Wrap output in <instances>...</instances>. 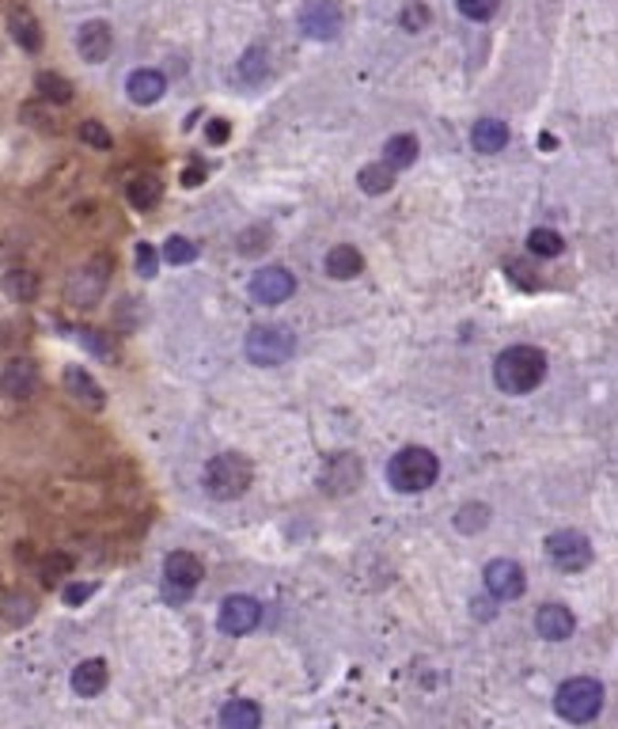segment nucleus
Segmentation results:
<instances>
[{
	"mask_svg": "<svg viewBox=\"0 0 618 729\" xmlns=\"http://www.w3.org/2000/svg\"><path fill=\"white\" fill-rule=\"evenodd\" d=\"M436 475H441V464H436V456L429 448L421 445H406L399 448L391 464H388V483L402 494H421L436 483Z\"/></svg>",
	"mask_w": 618,
	"mask_h": 729,
	"instance_id": "nucleus-3",
	"label": "nucleus"
},
{
	"mask_svg": "<svg viewBox=\"0 0 618 729\" xmlns=\"http://www.w3.org/2000/svg\"><path fill=\"white\" fill-rule=\"evenodd\" d=\"M80 141L84 145H91V148H99V153H111V134H107V125L102 122H95V118H88V122H80Z\"/></svg>",
	"mask_w": 618,
	"mask_h": 729,
	"instance_id": "nucleus-35",
	"label": "nucleus"
},
{
	"mask_svg": "<svg viewBox=\"0 0 618 729\" xmlns=\"http://www.w3.org/2000/svg\"><path fill=\"white\" fill-rule=\"evenodd\" d=\"M69 570H72V559L65 555V551H49V555L38 563V577H42V585H58V582H65V577H69Z\"/></svg>",
	"mask_w": 618,
	"mask_h": 729,
	"instance_id": "nucleus-30",
	"label": "nucleus"
},
{
	"mask_svg": "<svg viewBox=\"0 0 618 729\" xmlns=\"http://www.w3.org/2000/svg\"><path fill=\"white\" fill-rule=\"evenodd\" d=\"M125 91H130V99L137 107H152V103H160V99H164L167 77L160 69H137V72H130V80H125Z\"/></svg>",
	"mask_w": 618,
	"mask_h": 729,
	"instance_id": "nucleus-16",
	"label": "nucleus"
},
{
	"mask_svg": "<svg viewBox=\"0 0 618 729\" xmlns=\"http://www.w3.org/2000/svg\"><path fill=\"white\" fill-rule=\"evenodd\" d=\"M573 612L565 608V605H543L535 612V631H538V638H547V642H565L573 635Z\"/></svg>",
	"mask_w": 618,
	"mask_h": 729,
	"instance_id": "nucleus-17",
	"label": "nucleus"
},
{
	"mask_svg": "<svg viewBox=\"0 0 618 729\" xmlns=\"http://www.w3.org/2000/svg\"><path fill=\"white\" fill-rule=\"evenodd\" d=\"M300 27H304L307 38H319V42L338 38V31H342V8L334 5V0H312V5L300 12Z\"/></svg>",
	"mask_w": 618,
	"mask_h": 729,
	"instance_id": "nucleus-12",
	"label": "nucleus"
},
{
	"mask_svg": "<svg viewBox=\"0 0 618 729\" xmlns=\"http://www.w3.org/2000/svg\"><path fill=\"white\" fill-rule=\"evenodd\" d=\"M107 285H111V259L107 255H95V259H88L69 278L65 296H69L72 308H95L99 300H102V293H107Z\"/></svg>",
	"mask_w": 618,
	"mask_h": 729,
	"instance_id": "nucleus-6",
	"label": "nucleus"
},
{
	"mask_svg": "<svg viewBox=\"0 0 618 729\" xmlns=\"http://www.w3.org/2000/svg\"><path fill=\"white\" fill-rule=\"evenodd\" d=\"M357 183H360V190L365 194H388L391 187H395V171L388 167V164H368V167H360V175H357Z\"/></svg>",
	"mask_w": 618,
	"mask_h": 729,
	"instance_id": "nucleus-29",
	"label": "nucleus"
},
{
	"mask_svg": "<svg viewBox=\"0 0 618 729\" xmlns=\"http://www.w3.org/2000/svg\"><path fill=\"white\" fill-rule=\"evenodd\" d=\"M243 354L259 369H277L296 354V335L285 323H254L243 338Z\"/></svg>",
	"mask_w": 618,
	"mask_h": 729,
	"instance_id": "nucleus-4",
	"label": "nucleus"
},
{
	"mask_svg": "<svg viewBox=\"0 0 618 729\" xmlns=\"http://www.w3.org/2000/svg\"><path fill=\"white\" fill-rule=\"evenodd\" d=\"M8 31H12V38L23 49H27V54H38V49H42V23L35 19L31 8H12L8 12Z\"/></svg>",
	"mask_w": 618,
	"mask_h": 729,
	"instance_id": "nucleus-19",
	"label": "nucleus"
},
{
	"mask_svg": "<svg viewBox=\"0 0 618 729\" xmlns=\"http://www.w3.org/2000/svg\"><path fill=\"white\" fill-rule=\"evenodd\" d=\"M482 577H485L489 596H497V600H517V596H524V589H527L524 566L512 563V559H494V563L485 566Z\"/></svg>",
	"mask_w": 618,
	"mask_h": 729,
	"instance_id": "nucleus-11",
	"label": "nucleus"
},
{
	"mask_svg": "<svg viewBox=\"0 0 618 729\" xmlns=\"http://www.w3.org/2000/svg\"><path fill=\"white\" fill-rule=\"evenodd\" d=\"M205 483V494L217 498V501H236L250 490L254 483V467L247 456H240V452H220V456L209 460V467H205L201 475Z\"/></svg>",
	"mask_w": 618,
	"mask_h": 729,
	"instance_id": "nucleus-2",
	"label": "nucleus"
},
{
	"mask_svg": "<svg viewBox=\"0 0 618 729\" xmlns=\"http://www.w3.org/2000/svg\"><path fill=\"white\" fill-rule=\"evenodd\" d=\"M5 619H8L12 627H23L27 619H35V600H31L27 593H12V596L5 600Z\"/></svg>",
	"mask_w": 618,
	"mask_h": 729,
	"instance_id": "nucleus-34",
	"label": "nucleus"
},
{
	"mask_svg": "<svg viewBox=\"0 0 618 729\" xmlns=\"http://www.w3.org/2000/svg\"><path fill=\"white\" fill-rule=\"evenodd\" d=\"M323 266H326V273H330L334 282H349V278H357V273L365 270V255H360L353 243H338V247L326 251Z\"/></svg>",
	"mask_w": 618,
	"mask_h": 729,
	"instance_id": "nucleus-18",
	"label": "nucleus"
},
{
	"mask_svg": "<svg viewBox=\"0 0 618 729\" xmlns=\"http://www.w3.org/2000/svg\"><path fill=\"white\" fill-rule=\"evenodd\" d=\"M91 593H95V585H80V582H76V585L65 589V605H84Z\"/></svg>",
	"mask_w": 618,
	"mask_h": 729,
	"instance_id": "nucleus-42",
	"label": "nucleus"
},
{
	"mask_svg": "<svg viewBox=\"0 0 618 729\" xmlns=\"http://www.w3.org/2000/svg\"><path fill=\"white\" fill-rule=\"evenodd\" d=\"M414 160H418V137L414 134H395L388 145H383V164H388L391 171L410 167Z\"/></svg>",
	"mask_w": 618,
	"mask_h": 729,
	"instance_id": "nucleus-26",
	"label": "nucleus"
},
{
	"mask_svg": "<svg viewBox=\"0 0 618 729\" xmlns=\"http://www.w3.org/2000/svg\"><path fill=\"white\" fill-rule=\"evenodd\" d=\"M76 49H80V58H84L88 65H102V61L111 58V49H114V31H111V23L88 19L84 27H80V35H76Z\"/></svg>",
	"mask_w": 618,
	"mask_h": 729,
	"instance_id": "nucleus-14",
	"label": "nucleus"
},
{
	"mask_svg": "<svg viewBox=\"0 0 618 729\" xmlns=\"http://www.w3.org/2000/svg\"><path fill=\"white\" fill-rule=\"evenodd\" d=\"M35 388H38V365L27 358L8 361L5 372H0V391L8 399H27V395H35Z\"/></svg>",
	"mask_w": 618,
	"mask_h": 729,
	"instance_id": "nucleus-15",
	"label": "nucleus"
},
{
	"mask_svg": "<svg viewBox=\"0 0 618 729\" xmlns=\"http://www.w3.org/2000/svg\"><path fill=\"white\" fill-rule=\"evenodd\" d=\"M489 524V506H478V501H471V506H463L459 513H455V528L459 532H482V528Z\"/></svg>",
	"mask_w": 618,
	"mask_h": 729,
	"instance_id": "nucleus-32",
	"label": "nucleus"
},
{
	"mask_svg": "<svg viewBox=\"0 0 618 729\" xmlns=\"http://www.w3.org/2000/svg\"><path fill=\"white\" fill-rule=\"evenodd\" d=\"M547 555H550V563H554L558 570L577 574V570H584V566L591 563V543H588L584 532L561 528V532H554V536L547 540Z\"/></svg>",
	"mask_w": 618,
	"mask_h": 729,
	"instance_id": "nucleus-7",
	"label": "nucleus"
},
{
	"mask_svg": "<svg viewBox=\"0 0 618 729\" xmlns=\"http://www.w3.org/2000/svg\"><path fill=\"white\" fill-rule=\"evenodd\" d=\"M527 247H531V255L554 259V255H561V251H565V240H561L554 229H535V232L527 236Z\"/></svg>",
	"mask_w": 618,
	"mask_h": 729,
	"instance_id": "nucleus-31",
	"label": "nucleus"
},
{
	"mask_svg": "<svg viewBox=\"0 0 618 729\" xmlns=\"http://www.w3.org/2000/svg\"><path fill=\"white\" fill-rule=\"evenodd\" d=\"M156 266H160V255L152 243H137V273L141 278H156Z\"/></svg>",
	"mask_w": 618,
	"mask_h": 729,
	"instance_id": "nucleus-38",
	"label": "nucleus"
},
{
	"mask_svg": "<svg viewBox=\"0 0 618 729\" xmlns=\"http://www.w3.org/2000/svg\"><path fill=\"white\" fill-rule=\"evenodd\" d=\"M201 179H205V167H201V164H190V167L183 171V183H186V187H201Z\"/></svg>",
	"mask_w": 618,
	"mask_h": 729,
	"instance_id": "nucleus-43",
	"label": "nucleus"
},
{
	"mask_svg": "<svg viewBox=\"0 0 618 729\" xmlns=\"http://www.w3.org/2000/svg\"><path fill=\"white\" fill-rule=\"evenodd\" d=\"M205 577V566L197 555H190V551H171V555L164 559V585H167V596H190Z\"/></svg>",
	"mask_w": 618,
	"mask_h": 729,
	"instance_id": "nucleus-8",
	"label": "nucleus"
},
{
	"mask_svg": "<svg viewBox=\"0 0 618 729\" xmlns=\"http://www.w3.org/2000/svg\"><path fill=\"white\" fill-rule=\"evenodd\" d=\"M547 376V354L538 346H508L494 361V381L508 395H527L543 384Z\"/></svg>",
	"mask_w": 618,
	"mask_h": 729,
	"instance_id": "nucleus-1",
	"label": "nucleus"
},
{
	"mask_svg": "<svg viewBox=\"0 0 618 729\" xmlns=\"http://www.w3.org/2000/svg\"><path fill=\"white\" fill-rule=\"evenodd\" d=\"M107 681H111L107 661H99V658H88V661H80V665L72 669V691L84 695V699L99 695L102 688H107Z\"/></svg>",
	"mask_w": 618,
	"mask_h": 729,
	"instance_id": "nucleus-20",
	"label": "nucleus"
},
{
	"mask_svg": "<svg viewBox=\"0 0 618 729\" xmlns=\"http://www.w3.org/2000/svg\"><path fill=\"white\" fill-rule=\"evenodd\" d=\"M35 88H38V95L46 99V103H58V107L72 103V95H76L72 80H69V77H61V72H38Z\"/></svg>",
	"mask_w": 618,
	"mask_h": 729,
	"instance_id": "nucleus-27",
	"label": "nucleus"
},
{
	"mask_svg": "<svg viewBox=\"0 0 618 729\" xmlns=\"http://www.w3.org/2000/svg\"><path fill=\"white\" fill-rule=\"evenodd\" d=\"M259 619H262V605L254 596H228L224 605H220V631L224 635H247V631H254L259 627Z\"/></svg>",
	"mask_w": 618,
	"mask_h": 729,
	"instance_id": "nucleus-13",
	"label": "nucleus"
},
{
	"mask_svg": "<svg viewBox=\"0 0 618 729\" xmlns=\"http://www.w3.org/2000/svg\"><path fill=\"white\" fill-rule=\"evenodd\" d=\"M554 711H558V718L573 722V725L591 722L603 711V684L591 681V676H573V681H565L554 691Z\"/></svg>",
	"mask_w": 618,
	"mask_h": 729,
	"instance_id": "nucleus-5",
	"label": "nucleus"
},
{
	"mask_svg": "<svg viewBox=\"0 0 618 729\" xmlns=\"http://www.w3.org/2000/svg\"><path fill=\"white\" fill-rule=\"evenodd\" d=\"M125 198H130V206H133V209H141V213L156 209V206H160V198H164L160 175H133V179L125 183Z\"/></svg>",
	"mask_w": 618,
	"mask_h": 729,
	"instance_id": "nucleus-22",
	"label": "nucleus"
},
{
	"mask_svg": "<svg viewBox=\"0 0 618 729\" xmlns=\"http://www.w3.org/2000/svg\"><path fill=\"white\" fill-rule=\"evenodd\" d=\"M228 134H231L228 118H213L209 125H205V137H209V145H224V141H228Z\"/></svg>",
	"mask_w": 618,
	"mask_h": 729,
	"instance_id": "nucleus-41",
	"label": "nucleus"
},
{
	"mask_svg": "<svg viewBox=\"0 0 618 729\" xmlns=\"http://www.w3.org/2000/svg\"><path fill=\"white\" fill-rule=\"evenodd\" d=\"M266 240H270V229H247V232H240V240H236V247H240V255H259V251L266 247Z\"/></svg>",
	"mask_w": 618,
	"mask_h": 729,
	"instance_id": "nucleus-37",
	"label": "nucleus"
},
{
	"mask_svg": "<svg viewBox=\"0 0 618 729\" xmlns=\"http://www.w3.org/2000/svg\"><path fill=\"white\" fill-rule=\"evenodd\" d=\"M220 729H262V711L250 699H231L220 711Z\"/></svg>",
	"mask_w": 618,
	"mask_h": 729,
	"instance_id": "nucleus-24",
	"label": "nucleus"
},
{
	"mask_svg": "<svg viewBox=\"0 0 618 729\" xmlns=\"http://www.w3.org/2000/svg\"><path fill=\"white\" fill-rule=\"evenodd\" d=\"M360 475H365V467H360V460L353 456V452H338V456L326 460V467L319 475V487L330 498H346L360 487Z\"/></svg>",
	"mask_w": 618,
	"mask_h": 729,
	"instance_id": "nucleus-9",
	"label": "nucleus"
},
{
	"mask_svg": "<svg viewBox=\"0 0 618 729\" xmlns=\"http://www.w3.org/2000/svg\"><path fill=\"white\" fill-rule=\"evenodd\" d=\"M65 388H69V395L76 399V403H84V407H91V411H99L102 407V388H99V381L88 372V369H65Z\"/></svg>",
	"mask_w": 618,
	"mask_h": 729,
	"instance_id": "nucleus-23",
	"label": "nucleus"
},
{
	"mask_svg": "<svg viewBox=\"0 0 618 729\" xmlns=\"http://www.w3.org/2000/svg\"><path fill=\"white\" fill-rule=\"evenodd\" d=\"M296 293V278L285 270V266H262L259 273L250 278V296L259 300V305H285V300Z\"/></svg>",
	"mask_w": 618,
	"mask_h": 729,
	"instance_id": "nucleus-10",
	"label": "nucleus"
},
{
	"mask_svg": "<svg viewBox=\"0 0 618 729\" xmlns=\"http://www.w3.org/2000/svg\"><path fill=\"white\" fill-rule=\"evenodd\" d=\"M0 285H5V293H8L12 300H19V305H31V300L38 296V273L16 266V270L5 273V282H0Z\"/></svg>",
	"mask_w": 618,
	"mask_h": 729,
	"instance_id": "nucleus-28",
	"label": "nucleus"
},
{
	"mask_svg": "<svg viewBox=\"0 0 618 729\" xmlns=\"http://www.w3.org/2000/svg\"><path fill=\"white\" fill-rule=\"evenodd\" d=\"M459 5V12L467 16V19H474V23H485L489 16H494L497 8H501V0H455Z\"/></svg>",
	"mask_w": 618,
	"mask_h": 729,
	"instance_id": "nucleus-36",
	"label": "nucleus"
},
{
	"mask_svg": "<svg viewBox=\"0 0 618 729\" xmlns=\"http://www.w3.org/2000/svg\"><path fill=\"white\" fill-rule=\"evenodd\" d=\"M91 354H99V358H114V346H111V338L102 335V331H84V338H80Z\"/></svg>",
	"mask_w": 618,
	"mask_h": 729,
	"instance_id": "nucleus-39",
	"label": "nucleus"
},
{
	"mask_svg": "<svg viewBox=\"0 0 618 729\" xmlns=\"http://www.w3.org/2000/svg\"><path fill=\"white\" fill-rule=\"evenodd\" d=\"M429 23V8H421V5H410L406 12H402V27L406 31H421Z\"/></svg>",
	"mask_w": 618,
	"mask_h": 729,
	"instance_id": "nucleus-40",
	"label": "nucleus"
},
{
	"mask_svg": "<svg viewBox=\"0 0 618 729\" xmlns=\"http://www.w3.org/2000/svg\"><path fill=\"white\" fill-rule=\"evenodd\" d=\"M164 259H167L171 266H186V263L197 259V243L186 240V236H171V240L164 243Z\"/></svg>",
	"mask_w": 618,
	"mask_h": 729,
	"instance_id": "nucleus-33",
	"label": "nucleus"
},
{
	"mask_svg": "<svg viewBox=\"0 0 618 729\" xmlns=\"http://www.w3.org/2000/svg\"><path fill=\"white\" fill-rule=\"evenodd\" d=\"M240 80L243 84H250V88H259L266 77H270V49L266 46H250L247 54L240 58Z\"/></svg>",
	"mask_w": 618,
	"mask_h": 729,
	"instance_id": "nucleus-25",
	"label": "nucleus"
},
{
	"mask_svg": "<svg viewBox=\"0 0 618 729\" xmlns=\"http://www.w3.org/2000/svg\"><path fill=\"white\" fill-rule=\"evenodd\" d=\"M471 145H474V153H482V156L501 153V148L508 145V125H505L501 118H482V122H474Z\"/></svg>",
	"mask_w": 618,
	"mask_h": 729,
	"instance_id": "nucleus-21",
	"label": "nucleus"
}]
</instances>
